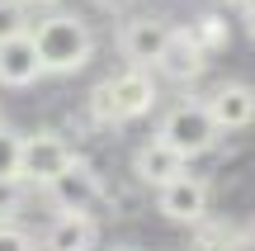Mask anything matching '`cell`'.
Returning a JSON list of instances; mask_svg holds the SVG:
<instances>
[{
    "instance_id": "obj_1",
    "label": "cell",
    "mask_w": 255,
    "mask_h": 251,
    "mask_svg": "<svg viewBox=\"0 0 255 251\" xmlns=\"http://www.w3.org/2000/svg\"><path fill=\"white\" fill-rule=\"evenodd\" d=\"M28 38L38 47V62L43 76H76L90 66L95 57V33L81 14H62V9H47L38 24H28Z\"/></svg>"
},
{
    "instance_id": "obj_2",
    "label": "cell",
    "mask_w": 255,
    "mask_h": 251,
    "mask_svg": "<svg viewBox=\"0 0 255 251\" xmlns=\"http://www.w3.org/2000/svg\"><path fill=\"white\" fill-rule=\"evenodd\" d=\"M156 138H161L165 147H175L184 161H194V157H203V152L218 147L222 133H218V123H213V114H208L203 100H180V104H170V109L161 114Z\"/></svg>"
},
{
    "instance_id": "obj_3",
    "label": "cell",
    "mask_w": 255,
    "mask_h": 251,
    "mask_svg": "<svg viewBox=\"0 0 255 251\" xmlns=\"http://www.w3.org/2000/svg\"><path fill=\"white\" fill-rule=\"evenodd\" d=\"M90 104H95V114H100L104 123H132V119H142V114H151L156 81L142 71V66H128L123 76L104 81L100 90L90 95Z\"/></svg>"
},
{
    "instance_id": "obj_4",
    "label": "cell",
    "mask_w": 255,
    "mask_h": 251,
    "mask_svg": "<svg viewBox=\"0 0 255 251\" xmlns=\"http://www.w3.org/2000/svg\"><path fill=\"white\" fill-rule=\"evenodd\" d=\"M208 199H213L208 180L180 171L175 180L156 185V214L170 218V223H180V228H194V223H203V214H208Z\"/></svg>"
},
{
    "instance_id": "obj_5",
    "label": "cell",
    "mask_w": 255,
    "mask_h": 251,
    "mask_svg": "<svg viewBox=\"0 0 255 251\" xmlns=\"http://www.w3.org/2000/svg\"><path fill=\"white\" fill-rule=\"evenodd\" d=\"M71 161H76L71 142H66L62 133L43 128V133H28V138H24V161H19V176H24L28 185H38V190H43L47 180H52V176H62Z\"/></svg>"
},
{
    "instance_id": "obj_6",
    "label": "cell",
    "mask_w": 255,
    "mask_h": 251,
    "mask_svg": "<svg viewBox=\"0 0 255 251\" xmlns=\"http://www.w3.org/2000/svg\"><path fill=\"white\" fill-rule=\"evenodd\" d=\"M170 38H175V24L142 14V19H128V24L119 28V52H123L132 66H156Z\"/></svg>"
},
{
    "instance_id": "obj_7",
    "label": "cell",
    "mask_w": 255,
    "mask_h": 251,
    "mask_svg": "<svg viewBox=\"0 0 255 251\" xmlns=\"http://www.w3.org/2000/svg\"><path fill=\"white\" fill-rule=\"evenodd\" d=\"M43 195H47V204H52L57 214H81V209H90L95 199H100V176H95L85 161H71L62 176H52L43 185Z\"/></svg>"
},
{
    "instance_id": "obj_8",
    "label": "cell",
    "mask_w": 255,
    "mask_h": 251,
    "mask_svg": "<svg viewBox=\"0 0 255 251\" xmlns=\"http://www.w3.org/2000/svg\"><path fill=\"white\" fill-rule=\"evenodd\" d=\"M203 104H208L218 133H241L255 123V85H246V81H222Z\"/></svg>"
},
{
    "instance_id": "obj_9",
    "label": "cell",
    "mask_w": 255,
    "mask_h": 251,
    "mask_svg": "<svg viewBox=\"0 0 255 251\" xmlns=\"http://www.w3.org/2000/svg\"><path fill=\"white\" fill-rule=\"evenodd\" d=\"M95 247H100V223L90 218V209L57 214L38 237V251H95Z\"/></svg>"
},
{
    "instance_id": "obj_10",
    "label": "cell",
    "mask_w": 255,
    "mask_h": 251,
    "mask_svg": "<svg viewBox=\"0 0 255 251\" xmlns=\"http://www.w3.org/2000/svg\"><path fill=\"white\" fill-rule=\"evenodd\" d=\"M43 76V62H38V47L28 33H14L0 43V85L5 90H28V85Z\"/></svg>"
},
{
    "instance_id": "obj_11",
    "label": "cell",
    "mask_w": 255,
    "mask_h": 251,
    "mask_svg": "<svg viewBox=\"0 0 255 251\" xmlns=\"http://www.w3.org/2000/svg\"><path fill=\"white\" fill-rule=\"evenodd\" d=\"M132 171H137V180H142V185L156 190V185H165V180H175L180 171H189V161H184L175 147H165L161 138H151V142H142V147H137Z\"/></svg>"
},
{
    "instance_id": "obj_12",
    "label": "cell",
    "mask_w": 255,
    "mask_h": 251,
    "mask_svg": "<svg viewBox=\"0 0 255 251\" xmlns=\"http://www.w3.org/2000/svg\"><path fill=\"white\" fill-rule=\"evenodd\" d=\"M156 66H161L170 81L189 85V81H199V76H203V66H208V52H203V47L194 43L184 28H175V38L165 43V52H161V62H156Z\"/></svg>"
},
{
    "instance_id": "obj_13",
    "label": "cell",
    "mask_w": 255,
    "mask_h": 251,
    "mask_svg": "<svg viewBox=\"0 0 255 251\" xmlns=\"http://www.w3.org/2000/svg\"><path fill=\"white\" fill-rule=\"evenodd\" d=\"M184 33L194 38V43L203 47V52H218V47H227V19H218V14H203V19H194V24H184Z\"/></svg>"
},
{
    "instance_id": "obj_14",
    "label": "cell",
    "mask_w": 255,
    "mask_h": 251,
    "mask_svg": "<svg viewBox=\"0 0 255 251\" xmlns=\"http://www.w3.org/2000/svg\"><path fill=\"white\" fill-rule=\"evenodd\" d=\"M28 204V180L24 176H0V218H14Z\"/></svg>"
},
{
    "instance_id": "obj_15",
    "label": "cell",
    "mask_w": 255,
    "mask_h": 251,
    "mask_svg": "<svg viewBox=\"0 0 255 251\" xmlns=\"http://www.w3.org/2000/svg\"><path fill=\"white\" fill-rule=\"evenodd\" d=\"M19 161H24V133L0 123V176H19Z\"/></svg>"
},
{
    "instance_id": "obj_16",
    "label": "cell",
    "mask_w": 255,
    "mask_h": 251,
    "mask_svg": "<svg viewBox=\"0 0 255 251\" xmlns=\"http://www.w3.org/2000/svg\"><path fill=\"white\" fill-rule=\"evenodd\" d=\"M14 33H28V5L24 0H0V43Z\"/></svg>"
},
{
    "instance_id": "obj_17",
    "label": "cell",
    "mask_w": 255,
    "mask_h": 251,
    "mask_svg": "<svg viewBox=\"0 0 255 251\" xmlns=\"http://www.w3.org/2000/svg\"><path fill=\"white\" fill-rule=\"evenodd\" d=\"M0 251H38V242L24 228H14L9 218H0Z\"/></svg>"
},
{
    "instance_id": "obj_18",
    "label": "cell",
    "mask_w": 255,
    "mask_h": 251,
    "mask_svg": "<svg viewBox=\"0 0 255 251\" xmlns=\"http://www.w3.org/2000/svg\"><path fill=\"white\" fill-rule=\"evenodd\" d=\"M28 9H57V0H24Z\"/></svg>"
},
{
    "instance_id": "obj_19",
    "label": "cell",
    "mask_w": 255,
    "mask_h": 251,
    "mask_svg": "<svg viewBox=\"0 0 255 251\" xmlns=\"http://www.w3.org/2000/svg\"><path fill=\"white\" fill-rule=\"evenodd\" d=\"M232 5H237L241 14H251V9H255V0H232Z\"/></svg>"
},
{
    "instance_id": "obj_20",
    "label": "cell",
    "mask_w": 255,
    "mask_h": 251,
    "mask_svg": "<svg viewBox=\"0 0 255 251\" xmlns=\"http://www.w3.org/2000/svg\"><path fill=\"white\" fill-rule=\"evenodd\" d=\"M246 28H251V38H255V9H251V14H246Z\"/></svg>"
},
{
    "instance_id": "obj_21",
    "label": "cell",
    "mask_w": 255,
    "mask_h": 251,
    "mask_svg": "<svg viewBox=\"0 0 255 251\" xmlns=\"http://www.w3.org/2000/svg\"><path fill=\"white\" fill-rule=\"evenodd\" d=\"M109 251H137V247H109Z\"/></svg>"
}]
</instances>
